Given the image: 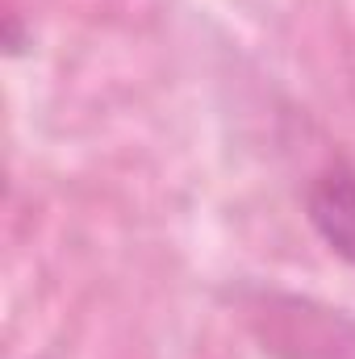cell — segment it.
<instances>
[{
	"label": "cell",
	"mask_w": 355,
	"mask_h": 359,
	"mask_svg": "<svg viewBox=\"0 0 355 359\" xmlns=\"http://www.w3.org/2000/svg\"><path fill=\"white\" fill-rule=\"evenodd\" d=\"M305 217L318 238L355 268V168L347 159H330L305 188Z\"/></svg>",
	"instance_id": "cell-1"
}]
</instances>
